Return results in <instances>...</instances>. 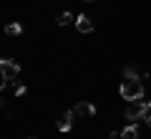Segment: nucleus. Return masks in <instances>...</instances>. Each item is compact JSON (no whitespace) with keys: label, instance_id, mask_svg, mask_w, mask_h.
<instances>
[{"label":"nucleus","instance_id":"obj_11","mask_svg":"<svg viewBox=\"0 0 151 139\" xmlns=\"http://www.w3.org/2000/svg\"><path fill=\"white\" fill-rule=\"evenodd\" d=\"M15 94H18V96H20V94H25V86H23V84H18V86H15Z\"/></svg>","mask_w":151,"mask_h":139},{"label":"nucleus","instance_id":"obj_2","mask_svg":"<svg viewBox=\"0 0 151 139\" xmlns=\"http://www.w3.org/2000/svg\"><path fill=\"white\" fill-rule=\"evenodd\" d=\"M149 104L146 101H131L129 106H126V119H129V124H136L139 119H146L149 116Z\"/></svg>","mask_w":151,"mask_h":139},{"label":"nucleus","instance_id":"obj_3","mask_svg":"<svg viewBox=\"0 0 151 139\" xmlns=\"http://www.w3.org/2000/svg\"><path fill=\"white\" fill-rule=\"evenodd\" d=\"M0 74H3V81H13L20 74V66L13 63V61H8V58H3L0 61Z\"/></svg>","mask_w":151,"mask_h":139},{"label":"nucleus","instance_id":"obj_1","mask_svg":"<svg viewBox=\"0 0 151 139\" xmlns=\"http://www.w3.org/2000/svg\"><path fill=\"white\" fill-rule=\"evenodd\" d=\"M119 94L126 101H141L144 99V84H141V79H124Z\"/></svg>","mask_w":151,"mask_h":139},{"label":"nucleus","instance_id":"obj_8","mask_svg":"<svg viewBox=\"0 0 151 139\" xmlns=\"http://www.w3.org/2000/svg\"><path fill=\"white\" fill-rule=\"evenodd\" d=\"M5 33H8V36H20V33H23V25H20V23H8V25H5Z\"/></svg>","mask_w":151,"mask_h":139},{"label":"nucleus","instance_id":"obj_6","mask_svg":"<svg viewBox=\"0 0 151 139\" xmlns=\"http://www.w3.org/2000/svg\"><path fill=\"white\" fill-rule=\"evenodd\" d=\"M73 116H76V114H73V109H70V111H65L63 116L58 119V129H60V132H68V129L73 127Z\"/></svg>","mask_w":151,"mask_h":139},{"label":"nucleus","instance_id":"obj_12","mask_svg":"<svg viewBox=\"0 0 151 139\" xmlns=\"http://www.w3.org/2000/svg\"><path fill=\"white\" fill-rule=\"evenodd\" d=\"M146 124H149V129H151V111H149V116H146Z\"/></svg>","mask_w":151,"mask_h":139},{"label":"nucleus","instance_id":"obj_13","mask_svg":"<svg viewBox=\"0 0 151 139\" xmlns=\"http://www.w3.org/2000/svg\"><path fill=\"white\" fill-rule=\"evenodd\" d=\"M146 104H149V109H151V99H149V101H146Z\"/></svg>","mask_w":151,"mask_h":139},{"label":"nucleus","instance_id":"obj_5","mask_svg":"<svg viewBox=\"0 0 151 139\" xmlns=\"http://www.w3.org/2000/svg\"><path fill=\"white\" fill-rule=\"evenodd\" d=\"M76 28L81 33H91L93 31V23H91V18L86 15V13H81V15H76Z\"/></svg>","mask_w":151,"mask_h":139},{"label":"nucleus","instance_id":"obj_14","mask_svg":"<svg viewBox=\"0 0 151 139\" xmlns=\"http://www.w3.org/2000/svg\"><path fill=\"white\" fill-rule=\"evenodd\" d=\"M86 3H91V0H86Z\"/></svg>","mask_w":151,"mask_h":139},{"label":"nucleus","instance_id":"obj_10","mask_svg":"<svg viewBox=\"0 0 151 139\" xmlns=\"http://www.w3.org/2000/svg\"><path fill=\"white\" fill-rule=\"evenodd\" d=\"M124 76H126V79H136V68H134V66H126V68H124Z\"/></svg>","mask_w":151,"mask_h":139},{"label":"nucleus","instance_id":"obj_4","mask_svg":"<svg viewBox=\"0 0 151 139\" xmlns=\"http://www.w3.org/2000/svg\"><path fill=\"white\" fill-rule=\"evenodd\" d=\"M73 114H76V116H96V106H93V104H88V101L76 104Z\"/></svg>","mask_w":151,"mask_h":139},{"label":"nucleus","instance_id":"obj_9","mask_svg":"<svg viewBox=\"0 0 151 139\" xmlns=\"http://www.w3.org/2000/svg\"><path fill=\"white\" fill-rule=\"evenodd\" d=\"M73 20H76L73 13H70V10H63V13H60V18H58V25H68V23H73Z\"/></svg>","mask_w":151,"mask_h":139},{"label":"nucleus","instance_id":"obj_7","mask_svg":"<svg viewBox=\"0 0 151 139\" xmlns=\"http://www.w3.org/2000/svg\"><path fill=\"white\" fill-rule=\"evenodd\" d=\"M121 139H139V127H136V124H129V127L121 132Z\"/></svg>","mask_w":151,"mask_h":139}]
</instances>
